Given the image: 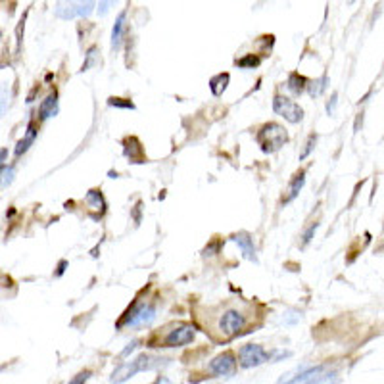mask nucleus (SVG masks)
<instances>
[{"label":"nucleus","mask_w":384,"mask_h":384,"mask_svg":"<svg viewBox=\"0 0 384 384\" xmlns=\"http://www.w3.org/2000/svg\"><path fill=\"white\" fill-rule=\"evenodd\" d=\"M256 317V305L246 300H223L196 312V319L205 329V334L219 344L248 332Z\"/></svg>","instance_id":"obj_1"},{"label":"nucleus","mask_w":384,"mask_h":384,"mask_svg":"<svg viewBox=\"0 0 384 384\" xmlns=\"http://www.w3.org/2000/svg\"><path fill=\"white\" fill-rule=\"evenodd\" d=\"M196 336V327L192 323H171L163 332H154L148 338L150 348H177V346H187Z\"/></svg>","instance_id":"obj_2"},{"label":"nucleus","mask_w":384,"mask_h":384,"mask_svg":"<svg viewBox=\"0 0 384 384\" xmlns=\"http://www.w3.org/2000/svg\"><path fill=\"white\" fill-rule=\"evenodd\" d=\"M156 317V305L152 302H146V300H141L137 298L133 304L127 307V312L121 315V319L117 321V329H123V327H129V329H141L144 325H150Z\"/></svg>","instance_id":"obj_3"},{"label":"nucleus","mask_w":384,"mask_h":384,"mask_svg":"<svg viewBox=\"0 0 384 384\" xmlns=\"http://www.w3.org/2000/svg\"><path fill=\"white\" fill-rule=\"evenodd\" d=\"M256 141H258L261 152L273 154L288 143V133H286L285 127L279 125V123H265L256 133Z\"/></svg>","instance_id":"obj_4"},{"label":"nucleus","mask_w":384,"mask_h":384,"mask_svg":"<svg viewBox=\"0 0 384 384\" xmlns=\"http://www.w3.org/2000/svg\"><path fill=\"white\" fill-rule=\"evenodd\" d=\"M161 361H165V359L150 358V356L143 354V356L133 359L131 363H121V365L117 367L116 371L112 373L110 381H112V383H125V381H129V378L137 375V373H143V371H150V369L160 367Z\"/></svg>","instance_id":"obj_5"},{"label":"nucleus","mask_w":384,"mask_h":384,"mask_svg":"<svg viewBox=\"0 0 384 384\" xmlns=\"http://www.w3.org/2000/svg\"><path fill=\"white\" fill-rule=\"evenodd\" d=\"M94 8V0H60L56 6V16L62 19L87 18Z\"/></svg>","instance_id":"obj_6"},{"label":"nucleus","mask_w":384,"mask_h":384,"mask_svg":"<svg viewBox=\"0 0 384 384\" xmlns=\"http://www.w3.org/2000/svg\"><path fill=\"white\" fill-rule=\"evenodd\" d=\"M336 371H332L329 365L307 367L298 376L290 378L288 383H336Z\"/></svg>","instance_id":"obj_7"},{"label":"nucleus","mask_w":384,"mask_h":384,"mask_svg":"<svg viewBox=\"0 0 384 384\" xmlns=\"http://www.w3.org/2000/svg\"><path fill=\"white\" fill-rule=\"evenodd\" d=\"M239 359H241V365L244 369H250V367H258L265 361H271L273 352H265L258 344H246L239 350Z\"/></svg>","instance_id":"obj_8"},{"label":"nucleus","mask_w":384,"mask_h":384,"mask_svg":"<svg viewBox=\"0 0 384 384\" xmlns=\"http://www.w3.org/2000/svg\"><path fill=\"white\" fill-rule=\"evenodd\" d=\"M273 110H275L277 116L285 117L286 121H290V123H300L304 119V110L288 97H275Z\"/></svg>","instance_id":"obj_9"},{"label":"nucleus","mask_w":384,"mask_h":384,"mask_svg":"<svg viewBox=\"0 0 384 384\" xmlns=\"http://www.w3.org/2000/svg\"><path fill=\"white\" fill-rule=\"evenodd\" d=\"M210 373H214L215 376H223V378H231L236 375V358L232 352H223L217 358L212 359L210 363Z\"/></svg>","instance_id":"obj_10"},{"label":"nucleus","mask_w":384,"mask_h":384,"mask_svg":"<svg viewBox=\"0 0 384 384\" xmlns=\"http://www.w3.org/2000/svg\"><path fill=\"white\" fill-rule=\"evenodd\" d=\"M123 154L131 163H144L146 156H144V148L141 141L137 137H127L123 141Z\"/></svg>","instance_id":"obj_11"},{"label":"nucleus","mask_w":384,"mask_h":384,"mask_svg":"<svg viewBox=\"0 0 384 384\" xmlns=\"http://www.w3.org/2000/svg\"><path fill=\"white\" fill-rule=\"evenodd\" d=\"M231 241L234 242V244H239V248H241L242 254H244V258L250 259V261H258L254 239H252L248 232H236V234H232Z\"/></svg>","instance_id":"obj_12"},{"label":"nucleus","mask_w":384,"mask_h":384,"mask_svg":"<svg viewBox=\"0 0 384 384\" xmlns=\"http://www.w3.org/2000/svg\"><path fill=\"white\" fill-rule=\"evenodd\" d=\"M37 134H39V125H37L35 119H31L29 121V125H27V133L26 137L21 139L18 143V146H16V150H14V154H16V158H19V156H23V154L29 150V146L35 143Z\"/></svg>","instance_id":"obj_13"},{"label":"nucleus","mask_w":384,"mask_h":384,"mask_svg":"<svg viewBox=\"0 0 384 384\" xmlns=\"http://www.w3.org/2000/svg\"><path fill=\"white\" fill-rule=\"evenodd\" d=\"M305 185V171H296L294 177H292V181H290V185H288V188H286V194L285 198H283V204H288V202H292L298 194H300V190L304 188Z\"/></svg>","instance_id":"obj_14"},{"label":"nucleus","mask_w":384,"mask_h":384,"mask_svg":"<svg viewBox=\"0 0 384 384\" xmlns=\"http://www.w3.org/2000/svg\"><path fill=\"white\" fill-rule=\"evenodd\" d=\"M125 12H121L116 19V26L112 29V50L117 52L121 45H123V39H125Z\"/></svg>","instance_id":"obj_15"},{"label":"nucleus","mask_w":384,"mask_h":384,"mask_svg":"<svg viewBox=\"0 0 384 384\" xmlns=\"http://www.w3.org/2000/svg\"><path fill=\"white\" fill-rule=\"evenodd\" d=\"M56 114H58V94L54 90L39 106V119H48V117L56 116Z\"/></svg>","instance_id":"obj_16"},{"label":"nucleus","mask_w":384,"mask_h":384,"mask_svg":"<svg viewBox=\"0 0 384 384\" xmlns=\"http://www.w3.org/2000/svg\"><path fill=\"white\" fill-rule=\"evenodd\" d=\"M85 202L89 204L90 210H97L99 212V217L106 214V200L102 196V192H100L99 188H92L87 192V196H85Z\"/></svg>","instance_id":"obj_17"},{"label":"nucleus","mask_w":384,"mask_h":384,"mask_svg":"<svg viewBox=\"0 0 384 384\" xmlns=\"http://www.w3.org/2000/svg\"><path fill=\"white\" fill-rule=\"evenodd\" d=\"M229 81H231V75H229V73H217L215 77H212V79H210V90H212V94H214V97H221L225 90H227Z\"/></svg>","instance_id":"obj_18"},{"label":"nucleus","mask_w":384,"mask_h":384,"mask_svg":"<svg viewBox=\"0 0 384 384\" xmlns=\"http://www.w3.org/2000/svg\"><path fill=\"white\" fill-rule=\"evenodd\" d=\"M288 89L292 90L296 97H300L307 89V79L302 77L300 73H290V77H288Z\"/></svg>","instance_id":"obj_19"},{"label":"nucleus","mask_w":384,"mask_h":384,"mask_svg":"<svg viewBox=\"0 0 384 384\" xmlns=\"http://www.w3.org/2000/svg\"><path fill=\"white\" fill-rule=\"evenodd\" d=\"M259 63H261V58H259L258 54H246V56L239 58L234 62V65H239L242 70H254V68H258Z\"/></svg>","instance_id":"obj_20"},{"label":"nucleus","mask_w":384,"mask_h":384,"mask_svg":"<svg viewBox=\"0 0 384 384\" xmlns=\"http://www.w3.org/2000/svg\"><path fill=\"white\" fill-rule=\"evenodd\" d=\"M325 87H327V75H323L321 79L312 81V83L307 85V92H310L312 99H315V97H319L323 90H325Z\"/></svg>","instance_id":"obj_21"},{"label":"nucleus","mask_w":384,"mask_h":384,"mask_svg":"<svg viewBox=\"0 0 384 384\" xmlns=\"http://www.w3.org/2000/svg\"><path fill=\"white\" fill-rule=\"evenodd\" d=\"M97 62H99V48H97V46H92L89 52H87V60L83 62L81 72H89L92 65H97Z\"/></svg>","instance_id":"obj_22"},{"label":"nucleus","mask_w":384,"mask_h":384,"mask_svg":"<svg viewBox=\"0 0 384 384\" xmlns=\"http://www.w3.org/2000/svg\"><path fill=\"white\" fill-rule=\"evenodd\" d=\"M108 106L112 108H125V110H134V104L129 99H119V97H110Z\"/></svg>","instance_id":"obj_23"},{"label":"nucleus","mask_w":384,"mask_h":384,"mask_svg":"<svg viewBox=\"0 0 384 384\" xmlns=\"http://www.w3.org/2000/svg\"><path fill=\"white\" fill-rule=\"evenodd\" d=\"M14 181V168H8L6 163H2V188H6Z\"/></svg>","instance_id":"obj_24"},{"label":"nucleus","mask_w":384,"mask_h":384,"mask_svg":"<svg viewBox=\"0 0 384 384\" xmlns=\"http://www.w3.org/2000/svg\"><path fill=\"white\" fill-rule=\"evenodd\" d=\"M315 143H317V134H310V139H307V143H305V148L302 150V154H300V160H305V158L310 156Z\"/></svg>","instance_id":"obj_25"},{"label":"nucleus","mask_w":384,"mask_h":384,"mask_svg":"<svg viewBox=\"0 0 384 384\" xmlns=\"http://www.w3.org/2000/svg\"><path fill=\"white\" fill-rule=\"evenodd\" d=\"M219 250H221V241L215 239L204 248V256H215V254H219Z\"/></svg>","instance_id":"obj_26"},{"label":"nucleus","mask_w":384,"mask_h":384,"mask_svg":"<svg viewBox=\"0 0 384 384\" xmlns=\"http://www.w3.org/2000/svg\"><path fill=\"white\" fill-rule=\"evenodd\" d=\"M114 2H117V0H100L99 2V14L100 16H106L108 12H110V8H112V4Z\"/></svg>","instance_id":"obj_27"},{"label":"nucleus","mask_w":384,"mask_h":384,"mask_svg":"<svg viewBox=\"0 0 384 384\" xmlns=\"http://www.w3.org/2000/svg\"><path fill=\"white\" fill-rule=\"evenodd\" d=\"M317 227H319V223H312V227H310V229L305 231V234L302 236V239H304L302 246H305V244H310V242H312L313 234H315V231H317Z\"/></svg>","instance_id":"obj_28"},{"label":"nucleus","mask_w":384,"mask_h":384,"mask_svg":"<svg viewBox=\"0 0 384 384\" xmlns=\"http://www.w3.org/2000/svg\"><path fill=\"white\" fill-rule=\"evenodd\" d=\"M90 371H83V373H79V375L75 376V378H72V384H79V383H87L90 378Z\"/></svg>","instance_id":"obj_29"},{"label":"nucleus","mask_w":384,"mask_h":384,"mask_svg":"<svg viewBox=\"0 0 384 384\" xmlns=\"http://www.w3.org/2000/svg\"><path fill=\"white\" fill-rule=\"evenodd\" d=\"M336 99H338V97H336V92H334V94H332V99L329 100V104H327V112H329V116H332V114H334V108H336Z\"/></svg>","instance_id":"obj_30"},{"label":"nucleus","mask_w":384,"mask_h":384,"mask_svg":"<svg viewBox=\"0 0 384 384\" xmlns=\"http://www.w3.org/2000/svg\"><path fill=\"white\" fill-rule=\"evenodd\" d=\"M137 346H139V342H137V340H133V342H131V344H129V346H127V348L121 352V358H127V356H129L131 352H134V350H137Z\"/></svg>","instance_id":"obj_31"},{"label":"nucleus","mask_w":384,"mask_h":384,"mask_svg":"<svg viewBox=\"0 0 384 384\" xmlns=\"http://www.w3.org/2000/svg\"><path fill=\"white\" fill-rule=\"evenodd\" d=\"M65 267H68V261H65V259H62V261L58 263V271H56V277H62L63 271H65Z\"/></svg>","instance_id":"obj_32"},{"label":"nucleus","mask_w":384,"mask_h":384,"mask_svg":"<svg viewBox=\"0 0 384 384\" xmlns=\"http://www.w3.org/2000/svg\"><path fill=\"white\" fill-rule=\"evenodd\" d=\"M141 208H143V204H141V202L134 205V221H137V225L141 223Z\"/></svg>","instance_id":"obj_33"},{"label":"nucleus","mask_w":384,"mask_h":384,"mask_svg":"<svg viewBox=\"0 0 384 384\" xmlns=\"http://www.w3.org/2000/svg\"><path fill=\"white\" fill-rule=\"evenodd\" d=\"M6 156H8V150H6V148H2V154H0V160H2V163H6Z\"/></svg>","instance_id":"obj_34"}]
</instances>
